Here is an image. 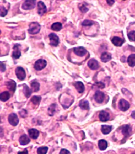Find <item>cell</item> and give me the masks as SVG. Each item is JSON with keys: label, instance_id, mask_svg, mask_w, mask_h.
I'll return each instance as SVG.
<instances>
[{"label": "cell", "instance_id": "obj_1", "mask_svg": "<svg viewBox=\"0 0 135 154\" xmlns=\"http://www.w3.org/2000/svg\"><path fill=\"white\" fill-rule=\"evenodd\" d=\"M41 29V26L38 22H33L30 24L28 31L31 34H36L38 33Z\"/></svg>", "mask_w": 135, "mask_h": 154}, {"label": "cell", "instance_id": "obj_2", "mask_svg": "<svg viewBox=\"0 0 135 154\" xmlns=\"http://www.w3.org/2000/svg\"><path fill=\"white\" fill-rule=\"evenodd\" d=\"M47 65V62L46 60L43 59H39L35 62L34 65V67L35 70L40 71L46 68Z\"/></svg>", "mask_w": 135, "mask_h": 154}, {"label": "cell", "instance_id": "obj_3", "mask_svg": "<svg viewBox=\"0 0 135 154\" xmlns=\"http://www.w3.org/2000/svg\"><path fill=\"white\" fill-rule=\"evenodd\" d=\"M15 73L18 79L20 80H23L26 77V73L22 67H18L15 69Z\"/></svg>", "mask_w": 135, "mask_h": 154}, {"label": "cell", "instance_id": "obj_4", "mask_svg": "<svg viewBox=\"0 0 135 154\" xmlns=\"http://www.w3.org/2000/svg\"><path fill=\"white\" fill-rule=\"evenodd\" d=\"M118 106L119 109L122 111H126L130 108V104L129 102L123 99L120 100Z\"/></svg>", "mask_w": 135, "mask_h": 154}, {"label": "cell", "instance_id": "obj_5", "mask_svg": "<svg viewBox=\"0 0 135 154\" xmlns=\"http://www.w3.org/2000/svg\"><path fill=\"white\" fill-rule=\"evenodd\" d=\"M36 4L35 1H25L22 4V8L23 10H32L34 8Z\"/></svg>", "mask_w": 135, "mask_h": 154}, {"label": "cell", "instance_id": "obj_6", "mask_svg": "<svg viewBox=\"0 0 135 154\" xmlns=\"http://www.w3.org/2000/svg\"><path fill=\"white\" fill-rule=\"evenodd\" d=\"M49 37L50 41V44L54 46H58L59 43V38L58 35L54 33H51L49 34Z\"/></svg>", "mask_w": 135, "mask_h": 154}, {"label": "cell", "instance_id": "obj_7", "mask_svg": "<svg viewBox=\"0 0 135 154\" xmlns=\"http://www.w3.org/2000/svg\"><path fill=\"white\" fill-rule=\"evenodd\" d=\"M8 120L10 124L13 126H16L18 125L19 122V119L17 115L14 113H12L9 115Z\"/></svg>", "mask_w": 135, "mask_h": 154}, {"label": "cell", "instance_id": "obj_8", "mask_svg": "<svg viewBox=\"0 0 135 154\" xmlns=\"http://www.w3.org/2000/svg\"><path fill=\"white\" fill-rule=\"evenodd\" d=\"M131 131V128L129 125H125L121 127V132L124 135V137L125 138H127L130 136Z\"/></svg>", "mask_w": 135, "mask_h": 154}, {"label": "cell", "instance_id": "obj_9", "mask_svg": "<svg viewBox=\"0 0 135 154\" xmlns=\"http://www.w3.org/2000/svg\"><path fill=\"white\" fill-rule=\"evenodd\" d=\"M94 98L97 102L99 104H101L103 102L105 99V94L104 92L98 90L96 92Z\"/></svg>", "mask_w": 135, "mask_h": 154}, {"label": "cell", "instance_id": "obj_10", "mask_svg": "<svg viewBox=\"0 0 135 154\" xmlns=\"http://www.w3.org/2000/svg\"><path fill=\"white\" fill-rule=\"evenodd\" d=\"M73 52L76 55L79 57H83L85 55L87 51L84 47L82 46H79L73 49Z\"/></svg>", "mask_w": 135, "mask_h": 154}, {"label": "cell", "instance_id": "obj_11", "mask_svg": "<svg viewBox=\"0 0 135 154\" xmlns=\"http://www.w3.org/2000/svg\"><path fill=\"white\" fill-rule=\"evenodd\" d=\"M38 7V14L40 15H43L47 11V7L42 1H39L37 4Z\"/></svg>", "mask_w": 135, "mask_h": 154}, {"label": "cell", "instance_id": "obj_12", "mask_svg": "<svg viewBox=\"0 0 135 154\" xmlns=\"http://www.w3.org/2000/svg\"><path fill=\"white\" fill-rule=\"evenodd\" d=\"M19 44H15L13 47V51L12 53V58L14 59H19L21 56V52L19 48Z\"/></svg>", "mask_w": 135, "mask_h": 154}, {"label": "cell", "instance_id": "obj_13", "mask_svg": "<svg viewBox=\"0 0 135 154\" xmlns=\"http://www.w3.org/2000/svg\"><path fill=\"white\" fill-rule=\"evenodd\" d=\"M88 66L92 70H97L99 68L98 62L95 59L90 60L88 63Z\"/></svg>", "mask_w": 135, "mask_h": 154}, {"label": "cell", "instance_id": "obj_14", "mask_svg": "<svg viewBox=\"0 0 135 154\" xmlns=\"http://www.w3.org/2000/svg\"><path fill=\"white\" fill-rule=\"evenodd\" d=\"M99 118L101 121L106 122L109 120L110 115L108 113L102 110L100 113L99 115Z\"/></svg>", "mask_w": 135, "mask_h": 154}, {"label": "cell", "instance_id": "obj_15", "mask_svg": "<svg viewBox=\"0 0 135 154\" xmlns=\"http://www.w3.org/2000/svg\"><path fill=\"white\" fill-rule=\"evenodd\" d=\"M112 43L116 46H121L123 44L125 41L123 39L118 37V36H114L111 40Z\"/></svg>", "mask_w": 135, "mask_h": 154}, {"label": "cell", "instance_id": "obj_16", "mask_svg": "<svg viewBox=\"0 0 135 154\" xmlns=\"http://www.w3.org/2000/svg\"><path fill=\"white\" fill-rule=\"evenodd\" d=\"M74 86L79 93H82L84 91V86L82 82L77 81L73 83Z\"/></svg>", "mask_w": 135, "mask_h": 154}, {"label": "cell", "instance_id": "obj_17", "mask_svg": "<svg viewBox=\"0 0 135 154\" xmlns=\"http://www.w3.org/2000/svg\"><path fill=\"white\" fill-rule=\"evenodd\" d=\"M28 132H29L30 137L34 139H37L39 136V131L36 129H34V128L30 129L29 130Z\"/></svg>", "mask_w": 135, "mask_h": 154}, {"label": "cell", "instance_id": "obj_18", "mask_svg": "<svg viewBox=\"0 0 135 154\" xmlns=\"http://www.w3.org/2000/svg\"><path fill=\"white\" fill-rule=\"evenodd\" d=\"M112 58L111 55L108 52H105L102 54L101 56V60L103 62H107Z\"/></svg>", "mask_w": 135, "mask_h": 154}, {"label": "cell", "instance_id": "obj_19", "mask_svg": "<svg viewBox=\"0 0 135 154\" xmlns=\"http://www.w3.org/2000/svg\"><path fill=\"white\" fill-rule=\"evenodd\" d=\"M19 141L21 145H26L30 142V139L26 135H23L20 137Z\"/></svg>", "mask_w": 135, "mask_h": 154}, {"label": "cell", "instance_id": "obj_20", "mask_svg": "<svg viewBox=\"0 0 135 154\" xmlns=\"http://www.w3.org/2000/svg\"><path fill=\"white\" fill-rule=\"evenodd\" d=\"M6 85L7 86V88L12 92H14L16 89V87H17V84L13 80H10L8 82H7Z\"/></svg>", "mask_w": 135, "mask_h": 154}, {"label": "cell", "instance_id": "obj_21", "mask_svg": "<svg viewBox=\"0 0 135 154\" xmlns=\"http://www.w3.org/2000/svg\"><path fill=\"white\" fill-rule=\"evenodd\" d=\"M98 147L101 150H106L108 147V143L106 140L101 139L98 141Z\"/></svg>", "mask_w": 135, "mask_h": 154}, {"label": "cell", "instance_id": "obj_22", "mask_svg": "<svg viewBox=\"0 0 135 154\" xmlns=\"http://www.w3.org/2000/svg\"><path fill=\"white\" fill-rule=\"evenodd\" d=\"M127 62L128 65L131 67L135 66V54H132L128 57Z\"/></svg>", "mask_w": 135, "mask_h": 154}, {"label": "cell", "instance_id": "obj_23", "mask_svg": "<svg viewBox=\"0 0 135 154\" xmlns=\"http://www.w3.org/2000/svg\"><path fill=\"white\" fill-rule=\"evenodd\" d=\"M10 98V94L8 91H4L0 94V99L2 101L6 102Z\"/></svg>", "mask_w": 135, "mask_h": 154}, {"label": "cell", "instance_id": "obj_24", "mask_svg": "<svg viewBox=\"0 0 135 154\" xmlns=\"http://www.w3.org/2000/svg\"><path fill=\"white\" fill-rule=\"evenodd\" d=\"M112 130V126L108 125H102L101 126V131L104 135L109 134Z\"/></svg>", "mask_w": 135, "mask_h": 154}, {"label": "cell", "instance_id": "obj_25", "mask_svg": "<svg viewBox=\"0 0 135 154\" xmlns=\"http://www.w3.org/2000/svg\"><path fill=\"white\" fill-rule=\"evenodd\" d=\"M79 106L83 110H89L90 108L89 102L85 100L81 101L79 104Z\"/></svg>", "mask_w": 135, "mask_h": 154}, {"label": "cell", "instance_id": "obj_26", "mask_svg": "<svg viewBox=\"0 0 135 154\" xmlns=\"http://www.w3.org/2000/svg\"><path fill=\"white\" fill-rule=\"evenodd\" d=\"M32 90L30 89L26 84H23V92L24 93L25 96L26 98L30 97V96L32 94Z\"/></svg>", "mask_w": 135, "mask_h": 154}, {"label": "cell", "instance_id": "obj_27", "mask_svg": "<svg viewBox=\"0 0 135 154\" xmlns=\"http://www.w3.org/2000/svg\"><path fill=\"white\" fill-rule=\"evenodd\" d=\"M62 28V25L60 22L54 23L51 25V29L55 31H59L61 30Z\"/></svg>", "mask_w": 135, "mask_h": 154}, {"label": "cell", "instance_id": "obj_28", "mask_svg": "<svg viewBox=\"0 0 135 154\" xmlns=\"http://www.w3.org/2000/svg\"><path fill=\"white\" fill-rule=\"evenodd\" d=\"M31 86L32 87V90L34 92H37L40 89V84L37 82L33 81L31 83Z\"/></svg>", "mask_w": 135, "mask_h": 154}, {"label": "cell", "instance_id": "obj_29", "mask_svg": "<svg viewBox=\"0 0 135 154\" xmlns=\"http://www.w3.org/2000/svg\"><path fill=\"white\" fill-rule=\"evenodd\" d=\"M48 150V147L43 146L39 147L37 150V154H46Z\"/></svg>", "mask_w": 135, "mask_h": 154}, {"label": "cell", "instance_id": "obj_30", "mask_svg": "<svg viewBox=\"0 0 135 154\" xmlns=\"http://www.w3.org/2000/svg\"><path fill=\"white\" fill-rule=\"evenodd\" d=\"M41 100V97L40 96H36L34 95L32 97L31 100L32 103L34 105H39Z\"/></svg>", "mask_w": 135, "mask_h": 154}, {"label": "cell", "instance_id": "obj_31", "mask_svg": "<svg viewBox=\"0 0 135 154\" xmlns=\"http://www.w3.org/2000/svg\"><path fill=\"white\" fill-rule=\"evenodd\" d=\"M128 38L130 41H135V31H131L128 33Z\"/></svg>", "mask_w": 135, "mask_h": 154}, {"label": "cell", "instance_id": "obj_32", "mask_svg": "<svg viewBox=\"0 0 135 154\" xmlns=\"http://www.w3.org/2000/svg\"><path fill=\"white\" fill-rule=\"evenodd\" d=\"M56 104H52L51 105L48 109V113L50 116H53L56 111Z\"/></svg>", "mask_w": 135, "mask_h": 154}, {"label": "cell", "instance_id": "obj_33", "mask_svg": "<svg viewBox=\"0 0 135 154\" xmlns=\"http://www.w3.org/2000/svg\"><path fill=\"white\" fill-rule=\"evenodd\" d=\"M94 22L91 20H85L82 22V25L84 26H90L94 24Z\"/></svg>", "mask_w": 135, "mask_h": 154}, {"label": "cell", "instance_id": "obj_34", "mask_svg": "<svg viewBox=\"0 0 135 154\" xmlns=\"http://www.w3.org/2000/svg\"><path fill=\"white\" fill-rule=\"evenodd\" d=\"M0 12H1V17H5L8 13V10H6V8L3 7L1 6V7H0Z\"/></svg>", "mask_w": 135, "mask_h": 154}, {"label": "cell", "instance_id": "obj_35", "mask_svg": "<svg viewBox=\"0 0 135 154\" xmlns=\"http://www.w3.org/2000/svg\"><path fill=\"white\" fill-rule=\"evenodd\" d=\"M79 9L83 13H85L89 10V9L87 7H85V6L84 4H81V6L79 7Z\"/></svg>", "mask_w": 135, "mask_h": 154}, {"label": "cell", "instance_id": "obj_36", "mask_svg": "<svg viewBox=\"0 0 135 154\" xmlns=\"http://www.w3.org/2000/svg\"><path fill=\"white\" fill-rule=\"evenodd\" d=\"M96 84L97 85V87L99 88H100V89H104L105 87V85L104 83L102 82H97L96 83Z\"/></svg>", "mask_w": 135, "mask_h": 154}, {"label": "cell", "instance_id": "obj_37", "mask_svg": "<svg viewBox=\"0 0 135 154\" xmlns=\"http://www.w3.org/2000/svg\"><path fill=\"white\" fill-rule=\"evenodd\" d=\"M60 154H70V152L67 149H62L60 152Z\"/></svg>", "mask_w": 135, "mask_h": 154}, {"label": "cell", "instance_id": "obj_38", "mask_svg": "<svg viewBox=\"0 0 135 154\" xmlns=\"http://www.w3.org/2000/svg\"><path fill=\"white\" fill-rule=\"evenodd\" d=\"M0 68H1V70L2 72H4L6 69V65L2 62H1V66H0Z\"/></svg>", "mask_w": 135, "mask_h": 154}, {"label": "cell", "instance_id": "obj_39", "mask_svg": "<svg viewBox=\"0 0 135 154\" xmlns=\"http://www.w3.org/2000/svg\"><path fill=\"white\" fill-rule=\"evenodd\" d=\"M18 154H28V151L27 149H25L23 151H19L18 152Z\"/></svg>", "mask_w": 135, "mask_h": 154}, {"label": "cell", "instance_id": "obj_40", "mask_svg": "<svg viewBox=\"0 0 135 154\" xmlns=\"http://www.w3.org/2000/svg\"><path fill=\"white\" fill-rule=\"evenodd\" d=\"M107 3H108V4L109 6H111L112 5H113L114 4L115 1H111V0H110V1H107Z\"/></svg>", "mask_w": 135, "mask_h": 154}, {"label": "cell", "instance_id": "obj_41", "mask_svg": "<svg viewBox=\"0 0 135 154\" xmlns=\"http://www.w3.org/2000/svg\"><path fill=\"white\" fill-rule=\"evenodd\" d=\"M131 117L133 118V119H135V110L132 112L131 115Z\"/></svg>", "mask_w": 135, "mask_h": 154}, {"label": "cell", "instance_id": "obj_42", "mask_svg": "<svg viewBox=\"0 0 135 154\" xmlns=\"http://www.w3.org/2000/svg\"><path fill=\"white\" fill-rule=\"evenodd\" d=\"M132 154H135V152H134V153H132Z\"/></svg>", "mask_w": 135, "mask_h": 154}]
</instances>
